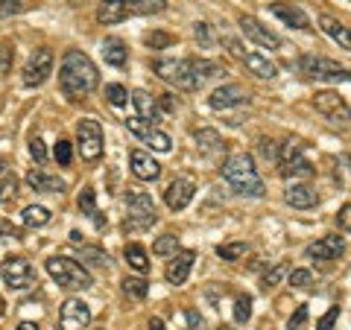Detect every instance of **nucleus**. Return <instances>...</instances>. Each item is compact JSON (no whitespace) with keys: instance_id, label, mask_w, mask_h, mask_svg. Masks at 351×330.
Masks as SVG:
<instances>
[{"instance_id":"12","label":"nucleus","mask_w":351,"mask_h":330,"mask_svg":"<svg viewBox=\"0 0 351 330\" xmlns=\"http://www.w3.org/2000/svg\"><path fill=\"white\" fill-rule=\"evenodd\" d=\"M313 105H316V112H319L322 117H328L331 123H348L351 108L337 91H316L313 94Z\"/></svg>"},{"instance_id":"53","label":"nucleus","mask_w":351,"mask_h":330,"mask_svg":"<svg viewBox=\"0 0 351 330\" xmlns=\"http://www.w3.org/2000/svg\"><path fill=\"white\" fill-rule=\"evenodd\" d=\"M337 223H339V228H343V231H351V202L339 207V214H337Z\"/></svg>"},{"instance_id":"50","label":"nucleus","mask_w":351,"mask_h":330,"mask_svg":"<svg viewBox=\"0 0 351 330\" xmlns=\"http://www.w3.org/2000/svg\"><path fill=\"white\" fill-rule=\"evenodd\" d=\"M15 193H18V179L15 175H9L6 181H0V202L9 199V196H15Z\"/></svg>"},{"instance_id":"56","label":"nucleus","mask_w":351,"mask_h":330,"mask_svg":"<svg viewBox=\"0 0 351 330\" xmlns=\"http://www.w3.org/2000/svg\"><path fill=\"white\" fill-rule=\"evenodd\" d=\"M18 330H41V327H38L36 322H21V325H18Z\"/></svg>"},{"instance_id":"52","label":"nucleus","mask_w":351,"mask_h":330,"mask_svg":"<svg viewBox=\"0 0 351 330\" xmlns=\"http://www.w3.org/2000/svg\"><path fill=\"white\" fill-rule=\"evenodd\" d=\"M12 59H15V47H12V44H3V53H0V71L9 73V64H12Z\"/></svg>"},{"instance_id":"48","label":"nucleus","mask_w":351,"mask_h":330,"mask_svg":"<svg viewBox=\"0 0 351 330\" xmlns=\"http://www.w3.org/2000/svg\"><path fill=\"white\" fill-rule=\"evenodd\" d=\"M21 9H24V0H0V18L18 15Z\"/></svg>"},{"instance_id":"24","label":"nucleus","mask_w":351,"mask_h":330,"mask_svg":"<svg viewBox=\"0 0 351 330\" xmlns=\"http://www.w3.org/2000/svg\"><path fill=\"white\" fill-rule=\"evenodd\" d=\"M191 68H193V79H196V88H202L214 79H223L226 76V68L217 64L211 59H191Z\"/></svg>"},{"instance_id":"43","label":"nucleus","mask_w":351,"mask_h":330,"mask_svg":"<svg viewBox=\"0 0 351 330\" xmlns=\"http://www.w3.org/2000/svg\"><path fill=\"white\" fill-rule=\"evenodd\" d=\"M53 155H56V161L62 164V167H68V164H71V158H73V149H71V140H59V144H56V152H53Z\"/></svg>"},{"instance_id":"4","label":"nucleus","mask_w":351,"mask_h":330,"mask_svg":"<svg viewBox=\"0 0 351 330\" xmlns=\"http://www.w3.org/2000/svg\"><path fill=\"white\" fill-rule=\"evenodd\" d=\"M158 223V211H156V202L152 196L144 190H129L126 193V219L123 225L129 231H144L149 225Z\"/></svg>"},{"instance_id":"42","label":"nucleus","mask_w":351,"mask_h":330,"mask_svg":"<svg viewBox=\"0 0 351 330\" xmlns=\"http://www.w3.org/2000/svg\"><path fill=\"white\" fill-rule=\"evenodd\" d=\"M82 257H85V260H91L94 266H100V269H108V266H112V263H108V255H106V251L91 249V246H85V249H82Z\"/></svg>"},{"instance_id":"9","label":"nucleus","mask_w":351,"mask_h":330,"mask_svg":"<svg viewBox=\"0 0 351 330\" xmlns=\"http://www.w3.org/2000/svg\"><path fill=\"white\" fill-rule=\"evenodd\" d=\"M302 73L313 76V79H325V82H351V71L343 68L325 56H302L299 59Z\"/></svg>"},{"instance_id":"39","label":"nucleus","mask_w":351,"mask_h":330,"mask_svg":"<svg viewBox=\"0 0 351 330\" xmlns=\"http://www.w3.org/2000/svg\"><path fill=\"white\" fill-rule=\"evenodd\" d=\"M249 318H252V295H237V301H234V322L246 325Z\"/></svg>"},{"instance_id":"5","label":"nucleus","mask_w":351,"mask_h":330,"mask_svg":"<svg viewBox=\"0 0 351 330\" xmlns=\"http://www.w3.org/2000/svg\"><path fill=\"white\" fill-rule=\"evenodd\" d=\"M152 71L158 73V79H164L167 85H176L179 91H196L191 59H158L152 64Z\"/></svg>"},{"instance_id":"27","label":"nucleus","mask_w":351,"mask_h":330,"mask_svg":"<svg viewBox=\"0 0 351 330\" xmlns=\"http://www.w3.org/2000/svg\"><path fill=\"white\" fill-rule=\"evenodd\" d=\"M319 24H322V29H325V36H328V38H334L343 50H351V27L339 24V21L331 18V15H322V18H319Z\"/></svg>"},{"instance_id":"32","label":"nucleus","mask_w":351,"mask_h":330,"mask_svg":"<svg viewBox=\"0 0 351 330\" xmlns=\"http://www.w3.org/2000/svg\"><path fill=\"white\" fill-rule=\"evenodd\" d=\"M193 38L199 41L202 50H214L217 47V36H214L211 24H205V21H196V24H193Z\"/></svg>"},{"instance_id":"41","label":"nucleus","mask_w":351,"mask_h":330,"mask_svg":"<svg viewBox=\"0 0 351 330\" xmlns=\"http://www.w3.org/2000/svg\"><path fill=\"white\" fill-rule=\"evenodd\" d=\"M126 97H129V91L123 85H106V100L112 103L114 108H120V105H126Z\"/></svg>"},{"instance_id":"44","label":"nucleus","mask_w":351,"mask_h":330,"mask_svg":"<svg viewBox=\"0 0 351 330\" xmlns=\"http://www.w3.org/2000/svg\"><path fill=\"white\" fill-rule=\"evenodd\" d=\"M144 41H147V47H152V50H161V47H167V44H170L173 38H170V36H164V32H147Z\"/></svg>"},{"instance_id":"6","label":"nucleus","mask_w":351,"mask_h":330,"mask_svg":"<svg viewBox=\"0 0 351 330\" xmlns=\"http://www.w3.org/2000/svg\"><path fill=\"white\" fill-rule=\"evenodd\" d=\"M76 147H80V155L88 164H97L103 158V129L97 120L85 117L76 123Z\"/></svg>"},{"instance_id":"47","label":"nucleus","mask_w":351,"mask_h":330,"mask_svg":"<svg viewBox=\"0 0 351 330\" xmlns=\"http://www.w3.org/2000/svg\"><path fill=\"white\" fill-rule=\"evenodd\" d=\"M304 322H307V307L302 304V307H295V313L290 316L287 330H302V327H304Z\"/></svg>"},{"instance_id":"45","label":"nucleus","mask_w":351,"mask_h":330,"mask_svg":"<svg viewBox=\"0 0 351 330\" xmlns=\"http://www.w3.org/2000/svg\"><path fill=\"white\" fill-rule=\"evenodd\" d=\"M184 322H188V330H205V318L199 316V310H193V307L184 310Z\"/></svg>"},{"instance_id":"37","label":"nucleus","mask_w":351,"mask_h":330,"mask_svg":"<svg viewBox=\"0 0 351 330\" xmlns=\"http://www.w3.org/2000/svg\"><path fill=\"white\" fill-rule=\"evenodd\" d=\"M132 12L138 15H158L164 12V6H167V0H129Z\"/></svg>"},{"instance_id":"31","label":"nucleus","mask_w":351,"mask_h":330,"mask_svg":"<svg viewBox=\"0 0 351 330\" xmlns=\"http://www.w3.org/2000/svg\"><path fill=\"white\" fill-rule=\"evenodd\" d=\"M123 257H126V263L135 272H147L149 269V260H147V249L141 246V243H129L126 249H123Z\"/></svg>"},{"instance_id":"21","label":"nucleus","mask_w":351,"mask_h":330,"mask_svg":"<svg viewBox=\"0 0 351 330\" xmlns=\"http://www.w3.org/2000/svg\"><path fill=\"white\" fill-rule=\"evenodd\" d=\"M27 187L36 193H64V179H59V175L53 173H44V170H29L27 173Z\"/></svg>"},{"instance_id":"54","label":"nucleus","mask_w":351,"mask_h":330,"mask_svg":"<svg viewBox=\"0 0 351 330\" xmlns=\"http://www.w3.org/2000/svg\"><path fill=\"white\" fill-rule=\"evenodd\" d=\"M261 152H263V155H267V158H276V161H278V152H281V147L276 144V140H261Z\"/></svg>"},{"instance_id":"23","label":"nucleus","mask_w":351,"mask_h":330,"mask_svg":"<svg viewBox=\"0 0 351 330\" xmlns=\"http://www.w3.org/2000/svg\"><path fill=\"white\" fill-rule=\"evenodd\" d=\"M272 15H276L278 21H284L287 27H293V29H307V27H311V18H307V12L302 6H293V3H276V6H272Z\"/></svg>"},{"instance_id":"55","label":"nucleus","mask_w":351,"mask_h":330,"mask_svg":"<svg viewBox=\"0 0 351 330\" xmlns=\"http://www.w3.org/2000/svg\"><path fill=\"white\" fill-rule=\"evenodd\" d=\"M147 330H167V327H164V322L156 316V318H149V322H147Z\"/></svg>"},{"instance_id":"34","label":"nucleus","mask_w":351,"mask_h":330,"mask_svg":"<svg viewBox=\"0 0 351 330\" xmlns=\"http://www.w3.org/2000/svg\"><path fill=\"white\" fill-rule=\"evenodd\" d=\"M176 251H179V237H173V234H164L152 243V255H158V257H173Z\"/></svg>"},{"instance_id":"11","label":"nucleus","mask_w":351,"mask_h":330,"mask_svg":"<svg viewBox=\"0 0 351 330\" xmlns=\"http://www.w3.org/2000/svg\"><path fill=\"white\" fill-rule=\"evenodd\" d=\"M126 129H129L135 138L144 140L149 149H156V152H170V147H173L170 135H164L161 129H156L152 123H147V120H141V117H129V120H126Z\"/></svg>"},{"instance_id":"15","label":"nucleus","mask_w":351,"mask_h":330,"mask_svg":"<svg viewBox=\"0 0 351 330\" xmlns=\"http://www.w3.org/2000/svg\"><path fill=\"white\" fill-rule=\"evenodd\" d=\"M240 29H243V36L249 41H255L258 47H267V50H281V38L272 32L269 27H263L258 18H252V15H243L240 18Z\"/></svg>"},{"instance_id":"49","label":"nucleus","mask_w":351,"mask_h":330,"mask_svg":"<svg viewBox=\"0 0 351 330\" xmlns=\"http://www.w3.org/2000/svg\"><path fill=\"white\" fill-rule=\"evenodd\" d=\"M337 318H339V307H331V310H328V313L319 318V325H316V330H334Z\"/></svg>"},{"instance_id":"25","label":"nucleus","mask_w":351,"mask_h":330,"mask_svg":"<svg viewBox=\"0 0 351 330\" xmlns=\"http://www.w3.org/2000/svg\"><path fill=\"white\" fill-rule=\"evenodd\" d=\"M129 15V0H100L97 6V21L100 24H120Z\"/></svg>"},{"instance_id":"10","label":"nucleus","mask_w":351,"mask_h":330,"mask_svg":"<svg viewBox=\"0 0 351 330\" xmlns=\"http://www.w3.org/2000/svg\"><path fill=\"white\" fill-rule=\"evenodd\" d=\"M53 53L47 50V47H38L32 56L27 59V64H24V73H21V79H24V85L27 88H38V85H44L50 79V73H53Z\"/></svg>"},{"instance_id":"14","label":"nucleus","mask_w":351,"mask_h":330,"mask_svg":"<svg viewBox=\"0 0 351 330\" xmlns=\"http://www.w3.org/2000/svg\"><path fill=\"white\" fill-rule=\"evenodd\" d=\"M249 103V91L243 85H219L211 91V97H208V105L217 108V112H226V108H237V105H246Z\"/></svg>"},{"instance_id":"20","label":"nucleus","mask_w":351,"mask_h":330,"mask_svg":"<svg viewBox=\"0 0 351 330\" xmlns=\"http://www.w3.org/2000/svg\"><path fill=\"white\" fill-rule=\"evenodd\" d=\"M284 202L295 207V211H307V207L319 205V193H316L311 184H290L287 193H284Z\"/></svg>"},{"instance_id":"30","label":"nucleus","mask_w":351,"mask_h":330,"mask_svg":"<svg viewBox=\"0 0 351 330\" xmlns=\"http://www.w3.org/2000/svg\"><path fill=\"white\" fill-rule=\"evenodd\" d=\"M21 219H24L27 228H44L53 219V214H50V207H44V205H27L24 211H21Z\"/></svg>"},{"instance_id":"22","label":"nucleus","mask_w":351,"mask_h":330,"mask_svg":"<svg viewBox=\"0 0 351 330\" xmlns=\"http://www.w3.org/2000/svg\"><path fill=\"white\" fill-rule=\"evenodd\" d=\"M132 103H135V108H138V117L141 120H147V123H152L156 126L158 120H161V108H158V100L152 94H147V91H132Z\"/></svg>"},{"instance_id":"17","label":"nucleus","mask_w":351,"mask_h":330,"mask_svg":"<svg viewBox=\"0 0 351 330\" xmlns=\"http://www.w3.org/2000/svg\"><path fill=\"white\" fill-rule=\"evenodd\" d=\"M196 196V184L191 179H173L164 190V202H167L170 211H184Z\"/></svg>"},{"instance_id":"38","label":"nucleus","mask_w":351,"mask_h":330,"mask_svg":"<svg viewBox=\"0 0 351 330\" xmlns=\"http://www.w3.org/2000/svg\"><path fill=\"white\" fill-rule=\"evenodd\" d=\"M290 275V266L287 263H276V266H272L267 275H263V281H261V287L263 290H272V287H278V283L284 281Z\"/></svg>"},{"instance_id":"18","label":"nucleus","mask_w":351,"mask_h":330,"mask_svg":"<svg viewBox=\"0 0 351 330\" xmlns=\"http://www.w3.org/2000/svg\"><path fill=\"white\" fill-rule=\"evenodd\" d=\"M343 251H346V240L339 234H331V237H322L307 246L304 257L307 260H337V257H343Z\"/></svg>"},{"instance_id":"35","label":"nucleus","mask_w":351,"mask_h":330,"mask_svg":"<svg viewBox=\"0 0 351 330\" xmlns=\"http://www.w3.org/2000/svg\"><path fill=\"white\" fill-rule=\"evenodd\" d=\"M219 144H223V140H219V135H217L214 129H199V131H196V147H199L202 152H208V155L217 152Z\"/></svg>"},{"instance_id":"19","label":"nucleus","mask_w":351,"mask_h":330,"mask_svg":"<svg viewBox=\"0 0 351 330\" xmlns=\"http://www.w3.org/2000/svg\"><path fill=\"white\" fill-rule=\"evenodd\" d=\"M129 170L141 181H156L161 175V164L152 158L149 152H144V149H132L129 152Z\"/></svg>"},{"instance_id":"28","label":"nucleus","mask_w":351,"mask_h":330,"mask_svg":"<svg viewBox=\"0 0 351 330\" xmlns=\"http://www.w3.org/2000/svg\"><path fill=\"white\" fill-rule=\"evenodd\" d=\"M103 59H106V64H114V68H123L126 64V59H129V50H126V44L120 41V38H106L103 41Z\"/></svg>"},{"instance_id":"2","label":"nucleus","mask_w":351,"mask_h":330,"mask_svg":"<svg viewBox=\"0 0 351 330\" xmlns=\"http://www.w3.org/2000/svg\"><path fill=\"white\" fill-rule=\"evenodd\" d=\"M223 175H226V181L232 184V190H237L240 196H252V199H261V196L267 193V187H263V179L258 175L255 158L246 155V152H234V155H228L226 164H223Z\"/></svg>"},{"instance_id":"26","label":"nucleus","mask_w":351,"mask_h":330,"mask_svg":"<svg viewBox=\"0 0 351 330\" xmlns=\"http://www.w3.org/2000/svg\"><path fill=\"white\" fill-rule=\"evenodd\" d=\"M240 62H243L246 71L255 73L258 79H276V76H278V68H276V64H272L267 56H261V53H243V56H240Z\"/></svg>"},{"instance_id":"3","label":"nucleus","mask_w":351,"mask_h":330,"mask_svg":"<svg viewBox=\"0 0 351 330\" xmlns=\"http://www.w3.org/2000/svg\"><path fill=\"white\" fill-rule=\"evenodd\" d=\"M44 269H47V275L62 290H88L91 287V275L73 257H47L44 260Z\"/></svg>"},{"instance_id":"16","label":"nucleus","mask_w":351,"mask_h":330,"mask_svg":"<svg viewBox=\"0 0 351 330\" xmlns=\"http://www.w3.org/2000/svg\"><path fill=\"white\" fill-rule=\"evenodd\" d=\"M193 260H196V251H191V249L176 251V255L170 257L167 269H164V278H167L170 287H182V283L188 281V275L193 269Z\"/></svg>"},{"instance_id":"1","label":"nucleus","mask_w":351,"mask_h":330,"mask_svg":"<svg viewBox=\"0 0 351 330\" xmlns=\"http://www.w3.org/2000/svg\"><path fill=\"white\" fill-rule=\"evenodd\" d=\"M100 82V73H97V64L85 56L82 50H68L64 59L59 64V88L64 91V97L71 100H82L88 97Z\"/></svg>"},{"instance_id":"8","label":"nucleus","mask_w":351,"mask_h":330,"mask_svg":"<svg viewBox=\"0 0 351 330\" xmlns=\"http://www.w3.org/2000/svg\"><path fill=\"white\" fill-rule=\"evenodd\" d=\"M0 278H3L6 287L15 290V292L36 287V272H32L29 260L21 257V255H9L3 263H0Z\"/></svg>"},{"instance_id":"46","label":"nucleus","mask_w":351,"mask_h":330,"mask_svg":"<svg viewBox=\"0 0 351 330\" xmlns=\"http://www.w3.org/2000/svg\"><path fill=\"white\" fill-rule=\"evenodd\" d=\"M29 155L36 158L38 164L47 161V147H44V140H41V138H32V140H29Z\"/></svg>"},{"instance_id":"33","label":"nucleus","mask_w":351,"mask_h":330,"mask_svg":"<svg viewBox=\"0 0 351 330\" xmlns=\"http://www.w3.org/2000/svg\"><path fill=\"white\" fill-rule=\"evenodd\" d=\"M246 251H249L246 243H223V246H217V257L226 260V263H237Z\"/></svg>"},{"instance_id":"36","label":"nucleus","mask_w":351,"mask_h":330,"mask_svg":"<svg viewBox=\"0 0 351 330\" xmlns=\"http://www.w3.org/2000/svg\"><path fill=\"white\" fill-rule=\"evenodd\" d=\"M123 292L135 301H144L147 292H149V283L144 278H123Z\"/></svg>"},{"instance_id":"13","label":"nucleus","mask_w":351,"mask_h":330,"mask_svg":"<svg viewBox=\"0 0 351 330\" xmlns=\"http://www.w3.org/2000/svg\"><path fill=\"white\" fill-rule=\"evenodd\" d=\"M91 327V307L82 299H68L59 313V330H88Z\"/></svg>"},{"instance_id":"51","label":"nucleus","mask_w":351,"mask_h":330,"mask_svg":"<svg viewBox=\"0 0 351 330\" xmlns=\"http://www.w3.org/2000/svg\"><path fill=\"white\" fill-rule=\"evenodd\" d=\"M0 237H6V240H24L21 228H15L12 223H6V219H0Z\"/></svg>"},{"instance_id":"58","label":"nucleus","mask_w":351,"mask_h":330,"mask_svg":"<svg viewBox=\"0 0 351 330\" xmlns=\"http://www.w3.org/2000/svg\"><path fill=\"white\" fill-rule=\"evenodd\" d=\"M217 330H232V327H228V325H219V327H217Z\"/></svg>"},{"instance_id":"40","label":"nucleus","mask_w":351,"mask_h":330,"mask_svg":"<svg viewBox=\"0 0 351 330\" xmlns=\"http://www.w3.org/2000/svg\"><path fill=\"white\" fill-rule=\"evenodd\" d=\"M287 283H290V287H295V290H304V287H311V283H313V275L307 269H290Z\"/></svg>"},{"instance_id":"57","label":"nucleus","mask_w":351,"mask_h":330,"mask_svg":"<svg viewBox=\"0 0 351 330\" xmlns=\"http://www.w3.org/2000/svg\"><path fill=\"white\" fill-rule=\"evenodd\" d=\"M3 173H6V164H3V161H0V175H3Z\"/></svg>"},{"instance_id":"29","label":"nucleus","mask_w":351,"mask_h":330,"mask_svg":"<svg viewBox=\"0 0 351 330\" xmlns=\"http://www.w3.org/2000/svg\"><path fill=\"white\" fill-rule=\"evenodd\" d=\"M76 205H80V211L88 219H94L97 228H106V219L100 216V211H97V196H94L91 187H82V193H80V199H76Z\"/></svg>"},{"instance_id":"7","label":"nucleus","mask_w":351,"mask_h":330,"mask_svg":"<svg viewBox=\"0 0 351 330\" xmlns=\"http://www.w3.org/2000/svg\"><path fill=\"white\" fill-rule=\"evenodd\" d=\"M278 173L284 175V179H293V181H299V179H311L313 175V164L304 158V152L302 147L295 144V140H290V144H284L281 152H278Z\"/></svg>"}]
</instances>
